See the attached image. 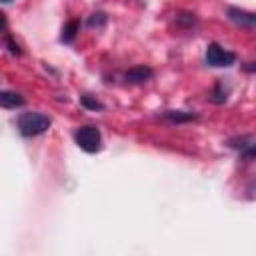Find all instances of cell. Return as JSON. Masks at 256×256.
Instances as JSON below:
<instances>
[{
	"label": "cell",
	"mask_w": 256,
	"mask_h": 256,
	"mask_svg": "<svg viewBox=\"0 0 256 256\" xmlns=\"http://www.w3.org/2000/svg\"><path fill=\"white\" fill-rule=\"evenodd\" d=\"M50 124H52V120L42 112H24L18 116V130L26 138L44 134L50 128Z\"/></svg>",
	"instance_id": "cell-1"
},
{
	"label": "cell",
	"mask_w": 256,
	"mask_h": 256,
	"mask_svg": "<svg viewBox=\"0 0 256 256\" xmlns=\"http://www.w3.org/2000/svg\"><path fill=\"white\" fill-rule=\"evenodd\" d=\"M74 140L88 154H94V152L102 150V134H100V130L96 126H80V128H76Z\"/></svg>",
	"instance_id": "cell-2"
},
{
	"label": "cell",
	"mask_w": 256,
	"mask_h": 256,
	"mask_svg": "<svg viewBox=\"0 0 256 256\" xmlns=\"http://www.w3.org/2000/svg\"><path fill=\"white\" fill-rule=\"evenodd\" d=\"M204 60L212 68H228V66H232L236 62V54L230 52V50H226V48H222L220 44L212 42V44L206 46Z\"/></svg>",
	"instance_id": "cell-3"
},
{
	"label": "cell",
	"mask_w": 256,
	"mask_h": 256,
	"mask_svg": "<svg viewBox=\"0 0 256 256\" xmlns=\"http://www.w3.org/2000/svg\"><path fill=\"white\" fill-rule=\"evenodd\" d=\"M228 18H230L236 26L248 28V30H252L254 24H256L254 12H246V10H240V8H228Z\"/></svg>",
	"instance_id": "cell-4"
},
{
	"label": "cell",
	"mask_w": 256,
	"mask_h": 256,
	"mask_svg": "<svg viewBox=\"0 0 256 256\" xmlns=\"http://www.w3.org/2000/svg\"><path fill=\"white\" fill-rule=\"evenodd\" d=\"M152 74H154L152 68H148V66H136V68H130V70L126 72V80L132 82V84H140V82L150 80Z\"/></svg>",
	"instance_id": "cell-5"
},
{
	"label": "cell",
	"mask_w": 256,
	"mask_h": 256,
	"mask_svg": "<svg viewBox=\"0 0 256 256\" xmlns=\"http://www.w3.org/2000/svg\"><path fill=\"white\" fill-rule=\"evenodd\" d=\"M24 104V98L18 92L0 90V108H20Z\"/></svg>",
	"instance_id": "cell-6"
},
{
	"label": "cell",
	"mask_w": 256,
	"mask_h": 256,
	"mask_svg": "<svg viewBox=\"0 0 256 256\" xmlns=\"http://www.w3.org/2000/svg\"><path fill=\"white\" fill-rule=\"evenodd\" d=\"M230 146L242 150L244 160H252V156H254V138L252 136H242L236 142H230Z\"/></svg>",
	"instance_id": "cell-7"
},
{
	"label": "cell",
	"mask_w": 256,
	"mask_h": 256,
	"mask_svg": "<svg viewBox=\"0 0 256 256\" xmlns=\"http://www.w3.org/2000/svg\"><path fill=\"white\" fill-rule=\"evenodd\" d=\"M164 118L170 120V122H190V120H196L198 116L192 114V112H182V110H168L164 112Z\"/></svg>",
	"instance_id": "cell-8"
},
{
	"label": "cell",
	"mask_w": 256,
	"mask_h": 256,
	"mask_svg": "<svg viewBox=\"0 0 256 256\" xmlns=\"http://www.w3.org/2000/svg\"><path fill=\"white\" fill-rule=\"evenodd\" d=\"M78 28H80L78 20H70V22L64 26V30H62V42H72V40L76 38Z\"/></svg>",
	"instance_id": "cell-9"
},
{
	"label": "cell",
	"mask_w": 256,
	"mask_h": 256,
	"mask_svg": "<svg viewBox=\"0 0 256 256\" xmlns=\"http://www.w3.org/2000/svg\"><path fill=\"white\" fill-rule=\"evenodd\" d=\"M226 90H222V82H218L216 84V88H214V92H212V102H216V104H222L224 100H226Z\"/></svg>",
	"instance_id": "cell-10"
},
{
	"label": "cell",
	"mask_w": 256,
	"mask_h": 256,
	"mask_svg": "<svg viewBox=\"0 0 256 256\" xmlns=\"http://www.w3.org/2000/svg\"><path fill=\"white\" fill-rule=\"evenodd\" d=\"M104 22H106V14H102V12H96V14H92L90 16V20H88V26L90 28H100V26H104Z\"/></svg>",
	"instance_id": "cell-11"
},
{
	"label": "cell",
	"mask_w": 256,
	"mask_h": 256,
	"mask_svg": "<svg viewBox=\"0 0 256 256\" xmlns=\"http://www.w3.org/2000/svg\"><path fill=\"white\" fill-rule=\"evenodd\" d=\"M82 104H84L86 108H92V110H102V108H104L98 100H92L90 96H82Z\"/></svg>",
	"instance_id": "cell-12"
},
{
	"label": "cell",
	"mask_w": 256,
	"mask_h": 256,
	"mask_svg": "<svg viewBox=\"0 0 256 256\" xmlns=\"http://www.w3.org/2000/svg\"><path fill=\"white\" fill-rule=\"evenodd\" d=\"M6 28H8V24H6V18H4V14L0 12V32H6Z\"/></svg>",
	"instance_id": "cell-13"
},
{
	"label": "cell",
	"mask_w": 256,
	"mask_h": 256,
	"mask_svg": "<svg viewBox=\"0 0 256 256\" xmlns=\"http://www.w3.org/2000/svg\"><path fill=\"white\" fill-rule=\"evenodd\" d=\"M0 2H10V0H0Z\"/></svg>",
	"instance_id": "cell-14"
}]
</instances>
